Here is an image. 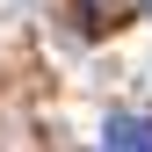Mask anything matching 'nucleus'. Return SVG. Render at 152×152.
<instances>
[{"mask_svg":"<svg viewBox=\"0 0 152 152\" xmlns=\"http://www.w3.org/2000/svg\"><path fill=\"white\" fill-rule=\"evenodd\" d=\"M102 145H152V116H109Z\"/></svg>","mask_w":152,"mask_h":152,"instance_id":"obj_1","label":"nucleus"}]
</instances>
